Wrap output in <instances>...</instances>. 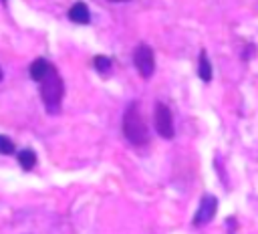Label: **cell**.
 Listing matches in <instances>:
<instances>
[{
	"label": "cell",
	"instance_id": "obj_1",
	"mask_svg": "<svg viewBox=\"0 0 258 234\" xmlns=\"http://www.w3.org/2000/svg\"><path fill=\"white\" fill-rule=\"evenodd\" d=\"M121 129H123V135L125 139L131 143V145H147L149 143V129L145 125V119L139 111V103L137 101H131L123 113V119H121Z\"/></svg>",
	"mask_w": 258,
	"mask_h": 234
},
{
	"label": "cell",
	"instance_id": "obj_2",
	"mask_svg": "<svg viewBox=\"0 0 258 234\" xmlns=\"http://www.w3.org/2000/svg\"><path fill=\"white\" fill-rule=\"evenodd\" d=\"M62 97H64V83H62L58 71H52L46 79L40 81V99H42L46 113L56 115L60 111Z\"/></svg>",
	"mask_w": 258,
	"mask_h": 234
},
{
	"label": "cell",
	"instance_id": "obj_3",
	"mask_svg": "<svg viewBox=\"0 0 258 234\" xmlns=\"http://www.w3.org/2000/svg\"><path fill=\"white\" fill-rule=\"evenodd\" d=\"M133 65L143 79H151L155 73V52L149 44H137L133 50Z\"/></svg>",
	"mask_w": 258,
	"mask_h": 234
},
{
	"label": "cell",
	"instance_id": "obj_4",
	"mask_svg": "<svg viewBox=\"0 0 258 234\" xmlns=\"http://www.w3.org/2000/svg\"><path fill=\"white\" fill-rule=\"evenodd\" d=\"M153 123H155V131L163 137V139H173L175 129H173V115L171 109L165 103H157L155 111H153Z\"/></svg>",
	"mask_w": 258,
	"mask_h": 234
},
{
	"label": "cell",
	"instance_id": "obj_5",
	"mask_svg": "<svg viewBox=\"0 0 258 234\" xmlns=\"http://www.w3.org/2000/svg\"><path fill=\"white\" fill-rule=\"evenodd\" d=\"M216 210H218V198L212 196V194H206L202 198V202H200V208H198L191 224L194 226H204V224L212 222L214 216H216Z\"/></svg>",
	"mask_w": 258,
	"mask_h": 234
},
{
	"label": "cell",
	"instance_id": "obj_6",
	"mask_svg": "<svg viewBox=\"0 0 258 234\" xmlns=\"http://www.w3.org/2000/svg\"><path fill=\"white\" fill-rule=\"evenodd\" d=\"M52 71H56V67L50 61H46V58H34L32 65H30V69H28L30 79L36 81V83H40L42 79H46Z\"/></svg>",
	"mask_w": 258,
	"mask_h": 234
},
{
	"label": "cell",
	"instance_id": "obj_7",
	"mask_svg": "<svg viewBox=\"0 0 258 234\" xmlns=\"http://www.w3.org/2000/svg\"><path fill=\"white\" fill-rule=\"evenodd\" d=\"M67 16H69V20H73L77 24H89L91 22V14H89V8H87L85 2H75L69 8Z\"/></svg>",
	"mask_w": 258,
	"mask_h": 234
},
{
	"label": "cell",
	"instance_id": "obj_8",
	"mask_svg": "<svg viewBox=\"0 0 258 234\" xmlns=\"http://www.w3.org/2000/svg\"><path fill=\"white\" fill-rule=\"evenodd\" d=\"M198 77H200L204 83H210V81H212V65H210V58H208V52H206V50H200V58H198Z\"/></svg>",
	"mask_w": 258,
	"mask_h": 234
},
{
	"label": "cell",
	"instance_id": "obj_9",
	"mask_svg": "<svg viewBox=\"0 0 258 234\" xmlns=\"http://www.w3.org/2000/svg\"><path fill=\"white\" fill-rule=\"evenodd\" d=\"M16 157H18V163H20V167H22L24 171H30V169L36 165V153H34L30 147L20 149Z\"/></svg>",
	"mask_w": 258,
	"mask_h": 234
},
{
	"label": "cell",
	"instance_id": "obj_10",
	"mask_svg": "<svg viewBox=\"0 0 258 234\" xmlns=\"http://www.w3.org/2000/svg\"><path fill=\"white\" fill-rule=\"evenodd\" d=\"M111 58L109 56H105V54H97L95 58H93V67L101 73V75H107L109 71H111Z\"/></svg>",
	"mask_w": 258,
	"mask_h": 234
},
{
	"label": "cell",
	"instance_id": "obj_11",
	"mask_svg": "<svg viewBox=\"0 0 258 234\" xmlns=\"http://www.w3.org/2000/svg\"><path fill=\"white\" fill-rule=\"evenodd\" d=\"M14 149H16V147H14V141L0 133V153H2V155H12Z\"/></svg>",
	"mask_w": 258,
	"mask_h": 234
},
{
	"label": "cell",
	"instance_id": "obj_12",
	"mask_svg": "<svg viewBox=\"0 0 258 234\" xmlns=\"http://www.w3.org/2000/svg\"><path fill=\"white\" fill-rule=\"evenodd\" d=\"M2 79H4V75H2V69H0V83H2Z\"/></svg>",
	"mask_w": 258,
	"mask_h": 234
},
{
	"label": "cell",
	"instance_id": "obj_13",
	"mask_svg": "<svg viewBox=\"0 0 258 234\" xmlns=\"http://www.w3.org/2000/svg\"><path fill=\"white\" fill-rule=\"evenodd\" d=\"M109 2H127V0H109Z\"/></svg>",
	"mask_w": 258,
	"mask_h": 234
},
{
	"label": "cell",
	"instance_id": "obj_14",
	"mask_svg": "<svg viewBox=\"0 0 258 234\" xmlns=\"http://www.w3.org/2000/svg\"><path fill=\"white\" fill-rule=\"evenodd\" d=\"M0 2H4V4H6V0H0Z\"/></svg>",
	"mask_w": 258,
	"mask_h": 234
}]
</instances>
